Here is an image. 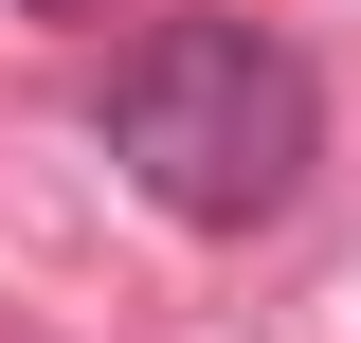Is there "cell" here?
Wrapping results in <instances>:
<instances>
[{
	"mask_svg": "<svg viewBox=\"0 0 361 343\" xmlns=\"http://www.w3.org/2000/svg\"><path fill=\"white\" fill-rule=\"evenodd\" d=\"M18 18H90V0H18Z\"/></svg>",
	"mask_w": 361,
	"mask_h": 343,
	"instance_id": "7a4b0ae2",
	"label": "cell"
},
{
	"mask_svg": "<svg viewBox=\"0 0 361 343\" xmlns=\"http://www.w3.org/2000/svg\"><path fill=\"white\" fill-rule=\"evenodd\" d=\"M90 145L180 235H271L325 163V73H307V37H271L235 0H180L90 73Z\"/></svg>",
	"mask_w": 361,
	"mask_h": 343,
	"instance_id": "6da1fadb",
	"label": "cell"
}]
</instances>
